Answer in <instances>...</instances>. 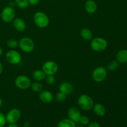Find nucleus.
Wrapping results in <instances>:
<instances>
[{"label": "nucleus", "mask_w": 127, "mask_h": 127, "mask_svg": "<svg viewBox=\"0 0 127 127\" xmlns=\"http://www.w3.org/2000/svg\"><path fill=\"white\" fill-rule=\"evenodd\" d=\"M78 104L81 109L88 111L93 109L94 103L91 97L87 94H82L78 98Z\"/></svg>", "instance_id": "nucleus-1"}, {"label": "nucleus", "mask_w": 127, "mask_h": 127, "mask_svg": "<svg viewBox=\"0 0 127 127\" xmlns=\"http://www.w3.org/2000/svg\"><path fill=\"white\" fill-rule=\"evenodd\" d=\"M35 24L40 29H44L48 26L50 22L48 16L42 11H38L33 16Z\"/></svg>", "instance_id": "nucleus-2"}, {"label": "nucleus", "mask_w": 127, "mask_h": 127, "mask_svg": "<svg viewBox=\"0 0 127 127\" xmlns=\"http://www.w3.org/2000/svg\"><path fill=\"white\" fill-rule=\"evenodd\" d=\"M108 45L106 40L102 37H95L91 40V47L95 52H102Z\"/></svg>", "instance_id": "nucleus-3"}, {"label": "nucleus", "mask_w": 127, "mask_h": 127, "mask_svg": "<svg viewBox=\"0 0 127 127\" xmlns=\"http://www.w3.org/2000/svg\"><path fill=\"white\" fill-rule=\"evenodd\" d=\"M19 46L22 52L31 53L34 49V42L29 37H25L21 38L19 42Z\"/></svg>", "instance_id": "nucleus-4"}, {"label": "nucleus", "mask_w": 127, "mask_h": 127, "mask_svg": "<svg viewBox=\"0 0 127 127\" xmlns=\"http://www.w3.org/2000/svg\"><path fill=\"white\" fill-rule=\"evenodd\" d=\"M107 76V68L104 66H98L94 69L92 74L93 79L97 83L102 82L106 79Z\"/></svg>", "instance_id": "nucleus-5"}, {"label": "nucleus", "mask_w": 127, "mask_h": 127, "mask_svg": "<svg viewBox=\"0 0 127 127\" xmlns=\"http://www.w3.org/2000/svg\"><path fill=\"white\" fill-rule=\"evenodd\" d=\"M15 85L18 89L26 90L31 87V80L29 77L25 75H19L15 79Z\"/></svg>", "instance_id": "nucleus-6"}, {"label": "nucleus", "mask_w": 127, "mask_h": 127, "mask_svg": "<svg viewBox=\"0 0 127 127\" xmlns=\"http://www.w3.org/2000/svg\"><path fill=\"white\" fill-rule=\"evenodd\" d=\"M42 70L46 75H55L58 70V65L54 61H47L43 63Z\"/></svg>", "instance_id": "nucleus-7"}, {"label": "nucleus", "mask_w": 127, "mask_h": 127, "mask_svg": "<svg viewBox=\"0 0 127 127\" xmlns=\"http://www.w3.org/2000/svg\"><path fill=\"white\" fill-rule=\"evenodd\" d=\"M1 19L3 22L9 23L12 21L15 17V10L12 7L8 6L2 9L1 14Z\"/></svg>", "instance_id": "nucleus-8"}, {"label": "nucleus", "mask_w": 127, "mask_h": 127, "mask_svg": "<svg viewBox=\"0 0 127 127\" xmlns=\"http://www.w3.org/2000/svg\"><path fill=\"white\" fill-rule=\"evenodd\" d=\"M21 55L17 51L11 50L6 54V60L9 64H17L21 62Z\"/></svg>", "instance_id": "nucleus-9"}, {"label": "nucleus", "mask_w": 127, "mask_h": 127, "mask_svg": "<svg viewBox=\"0 0 127 127\" xmlns=\"http://www.w3.org/2000/svg\"><path fill=\"white\" fill-rule=\"evenodd\" d=\"M21 117V112L17 108H13L11 109L7 113L6 116V122L9 124L16 123L20 119Z\"/></svg>", "instance_id": "nucleus-10"}, {"label": "nucleus", "mask_w": 127, "mask_h": 127, "mask_svg": "<svg viewBox=\"0 0 127 127\" xmlns=\"http://www.w3.org/2000/svg\"><path fill=\"white\" fill-rule=\"evenodd\" d=\"M68 119L73 120L75 123L79 122L80 117H81L80 111L79 109L76 107H71L68 110Z\"/></svg>", "instance_id": "nucleus-11"}, {"label": "nucleus", "mask_w": 127, "mask_h": 127, "mask_svg": "<svg viewBox=\"0 0 127 127\" xmlns=\"http://www.w3.org/2000/svg\"><path fill=\"white\" fill-rule=\"evenodd\" d=\"M38 97L40 101L44 104H49L53 100V96L50 91L47 90H42L38 94Z\"/></svg>", "instance_id": "nucleus-12"}, {"label": "nucleus", "mask_w": 127, "mask_h": 127, "mask_svg": "<svg viewBox=\"0 0 127 127\" xmlns=\"http://www.w3.org/2000/svg\"><path fill=\"white\" fill-rule=\"evenodd\" d=\"M59 90L60 92L68 95L73 93V91H74V86L69 82H63L60 85Z\"/></svg>", "instance_id": "nucleus-13"}, {"label": "nucleus", "mask_w": 127, "mask_h": 127, "mask_svg": "<svg viewBox=\"0 0 127 127\" xmlns=\"http://www.w3.org/2000/svg\"><path fill=\"white\" fill-rule=\"evenodd\" d=\"M84 8L88 14H93L96 12L97 9V5L94 0H87L84 4Z\"/></svg>", "instance_id": "nucleus-14"}, {"label": "nucleus", "mask_w": 127, "mask_h": 127, "mask_svg": "<svg viewBox=\"0 0 127 127\" xmlns=\"http://www.w3.org/2000/svg\"><path fill=\"white\" fill-rule=\"evenodd\" d=\"M13 26L15 29L19 32H22L26 29V22L22 18L17 17L14 19Z\"/></svg>", "instance_id": "nucleus-15"}, {"label": "nucleus", "mask_w": 127, "mask_h": 127, "mask_svg": "<svg viewBox=\"0 0 127 127\" xmlns=\"http://www.w3.org/2000/svg\"><path fill=\"white\" fill-rule=\"evenodd\" d=\"M93 109L94 110V114L97 117H101L104 116L106 113V109L105 107L100 103H97L95 105H94Z\"/></svg>", "instance_id": "nucleus-16"}, {"label": "nucleus", "mask_w": 127, "mask_h": 127, "mask_svg": "<svg viewBox=\"0 0 127 127\" xmlns=\"http://www.w3.org/2000/svg\"><path fill=\"white\" fill-rule=\"evenodd\" d=\"M117 61L120 63H125L127 62V50H120L116 55Z\"/></svg>", "instance_id": "nucleus-17"}, {"label": "nucleus", "mask_w": 127, "mask_h": 127, "mask_svg": "<svg viewBox=\"0 0 127 127\" xmlns=\"http://www.w3.org/2000/svg\"><path fill=\"white\" fill-rule=\"evenodd\" d=\"M80 35L82 38L86 41L91 40L93 38V32L88 28L82 29L80 32Z\"/></svg>", "instance_id": "nucleus-18"}, {"label": "nucleus", "mask_w": 127, "mask_h": 127, "mask_svg": "<svg viewBox=\"0 0 127 127\" xmlns=\"http://www.w3.org/2000/svg\"><path fill=\"white\" fill-rule=\"evenodd\" d=\"M46 76L47 75L42 69H37V70L34 71L33 74H32L33 79L38 82L44 80L46 78Z\"/></svg>", "instance_id": "nucleus-19"}, {"label": "nucleus", "mask_w": 127, "mask_h": 127, "mask_svg": "<svg viewBox=\"0 0 127 127\" xmlns=\"http://www.w3.org/2000/svg\"><path fill=\"white\" fill-rule=\"evenodd\" d=\"M76 123L69 119H63L58 122V127H76Z\"/></svg>", "instance_id": "nucleus-20"}, {"label": "nucleus", "mask_w": 127, "mask_h": 127, "mask_svg": "<svg viewBox=\"0 0 127 127\" xmlns=\"http://www.w3.org/2000/svg\"><path fill=\"white\" fill-rule=\"evenodd\" d=\"M43 86L42 83H40V82L37 81L34 82L33 83H31V89H32L33 91L36 92V93H40V91H42L43 90Z\"/></svg>", "instance_id": "nucleus-21"}, {"label": "nucleus", "mask_w": 127, "mask_h": 127, "mask_svg": "<svg viewBox=\"0 0 127 127\" xmlns=\"http://www.w3.org/2000/svg\"><path fill=\"white\" fill-rule=\"evenodd\" d=\"M119 63L117 61L112 60L109 62L107 66V69L109 71H115L119 68Z\"/></svg>", "instance_id": "nucleus-22"}, {"label": "nucleus", "mask_w": 127, "mask_h": 127, "mask_svg": "<svg viewBox=\"0 0 127 127\" xmlns=\"http://www.w3.org/2000/svg\"><path fill=\"white\" fill-rule=\"evenodd\" d=\"M15 4L21 9H25L29 6V0H14Z\"/></svg>", "instance_id": "nucleus-23"}, {"label": "nucleus", "mask_w": 127, "mask_h": 127, "mask_svg": "<svg viewBox=\"0 0 127 127\" xmlns=\"http://www.w3.org/2000/svg\"><path fill=\"white\" fill-rule=\"evenodd\" d=\"M7 46L11 48H17L19 46V42L17 40L14 38H10L7 41Z\"/></svg>", "instance_id": "nucleus-24"}, {"label": "nucleus", "mask_w": 127, "mask_h": 127, "mask_svg": "<svg viewBox=\"0 0 127 127\" xmlns=\"http://www.w3.org/2000/svg\"><path fill=\"white\" fill-rule=\"evenodd\" d=\"M67 95L64 94V93H62V92H58L55 96V100H57L58 102H63L66 99Z\"/></svg>", "instance_id": "nucleus-25"}, {"label": "nucleus", "mask_w": 127, "mask_h": 127, "mask_svg": "<svg viewBox=\"0 0 127 127\" xmlns=\"http://www.w3.org/2000/svg\"><path fill=\"white\" fill-rule=\"evenodd\" d=\"M45 80L46 83L48 85H52L55 84L56 81L55 77L54 76V75H47Z\"/></svg>", "instance_id": "nucleus-26"}, {"label": "nucleus", "mask_w": 127, "mask_h": 127, "mask_svg": "<svg viewBox=\"0 0 127 127\" xmlns=\"http://www.w3.org/2000/svg\"><path fill=\"white\" fill-rule=\"evenodd\" d=\"M79 123L81 124V125H83V126H86V125H88V124H89V118L87 116H85V115H83L80 117L79 120Z\"/></svg>", "instance_id": "nucleus-27"}, {"label": "nucleus", "mask_w": 127, "mask_h": 127, "mask_svg": "<svg viewBox=\"0 0 127 127\" xmlns=\"http://www.w3.org/2000/svg\"><path fill=\"white\" fill-rule=\"evenodd\" d=\"M6 117L4 116L2 113H1L0 112V127H2L4 126H5L6 124Z\"/></svg>", "instance_id": "nucleus-28"}, {"label": "nucleus", "mask_w": 127, "mask_h": 127, "mask_svg": "<svg viewBox=\"0 0 127 127\" xmlns=\"http://www.w3.org/2000/svg\"><path fill=\"white\" fill-rule=\"evenodd\" d=\"M88 127H100V125L98 122H93L89 123L88 125Z\"/></svg>", "instance_id": "nucleus-29"}, {"label": "nucleus", "mask_w": 127, "mask_h": 127, "mask_svg": "<svg viewBox=\"0 0 127 127\" xmlns=\"http://www.w3.org/2000/svg\"><path fill=\"white\" fill-rule=\"evenodd\" d=\"M40 0H29V3L31 6H36L38 4Z\"/></svg>", "instance_id": "nucleus-30"}, {"label": "nucleus", "mask_w": 127, "mask_h": 127, "mask_svg": "<svg viewBox=\"0 0 127 127\" xmlns=\"http://www.w3.org/2000/svg\"><path fill=\"white\" fill-rule=\"evenodd\" d=\"M7 127H19V126L16 123H11V124H9Z\"/></svg>", "instance_id": "nucleus-31"}, {"label": "nucleus", "mask_w": 127, "mask_h": 127, "mask_svg": "<svg viewBox=\"0 0 127 127\" xmlns=\"http://www.w3.org/2000/svg\"><path fill=\"white\" fill-rule=\"evenodd\" d=\"M2 71H3V66H2V63L0 62V75L2 74Z\"/></svg>", "instance_id": "nucleus-32"}, {"label": "nucleus", "mask_w": 127, "mask_h": 127, "mask_svg": "<svg viewBox=\"0 0 127 127\" xmlns=\"http://www.w3.org/2000/svg\"><path fill=\"white\" fill-rule=\"evenodd\" d=\"M14 5H16L14 1H11V2H9V6H11V7H13V6H14Z\"/></svg>", "instance_id": "nucleus-33"}, {"label": "nucleus", "mask_w": 127, "mask_h": 127, "mask_svg": "<svg viewBox=\"0 0 127 127\" xmlns=\"http://www.w3.org/2000/svg\"><path fill=\"white\" fill-rule=\"evenodd\" d=\"M24 127H30V123L29 122H25L24 125Z\"/></svg>", "instance_id": "nucleus-34"}, {"label": "nucleus", "mask_w": 127, "mask_h": 127, "mask_svg": "<svg viewBox=\"0 0 127 127\" xmlns=\"http://www.w3.org/2000/svg\"><path fill=\"white\" fill-rule=\"evenodd\" d=\"M2 48L0 47V57L2 55Z\"/></svg>", "instance_id": "nucleus-35"}, {"label": "nucleus", "mask_w": 127, "mask_h": 127, "mask_svg": "<svg viewBox=\"0 0 127 127\" xmlns=\"http://www.w3.org/2000/svg\"><path fill=\"white\" fill-rule=\"evenodd\" d=\"M2 99H1V98L0 97V107H1V105H2Z\"/></svg>", "instance_id": "nucleus-36"}, {"label": "nucleus", "mask_w": 127, "mask_h": 127, "mask_svg": "<svg viewBox=\"0 0 127 127\" xmlns=\"http://www.w3.org/2000/svg\"><path fill=\"white\" fill-rule=\"evenodd\" d=\"M84 127V126H83V125H79V126H78V127Z\"/></svg>", "instance_id": "nucleus-37"}, {"label": "nucleus", "mask_w": 127, "mask_h": 127, "mask_svg": "<svg viewBox=\"0 0 127 127\" xmlns=\"http://www.w3.org/2000/svg\"><path fill=\"white\" fill-rule=\"evenodd\" d=\"M5 127V126H4V127Z\"/></svg>", "instance_id": "nucleus-38"}]
</instances>
